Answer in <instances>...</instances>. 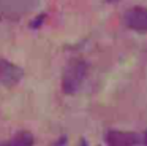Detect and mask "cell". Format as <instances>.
Segmentation results:
<instances>
[{"mask_svg": "<svg viewBox=\"0 0 147 146\" xmlns=\"http://www.w3.org/2000/svg\"><path fill=\"white\" fill-rule=\"evenodd\" d=\"M40 5V0H0V11L11 21H19L22 16Z\"/></svg>", "mask_w": 147, "mask_h": 146, "instance_id": "obj_2", "label": "cell"}, {"mask_svg": "<svg viewBox=\"0 0 147 146\" xmlns=\"http://www.w3.org/2000/svg\"><path fill=\"white\" fill-rule=\"evenodd\" d=\"M45 19H46V14H41V16H38V18H36V21H33L30 25H32L33 29H36L40 24H43V22H45Z\"/></svg>", "mask_w": 147, "mask_h": 146, "instance_id": "obj_7", "label": "cell"}, {"mask_svg": "<svg viewBox=\"0 0 147 146\" xmlns=\"http://www.w3.org/2000/svg\"><path fill=\"white\" fill-rule=\"evenodd\" d=\"M108 2H109V3H117L119 0H108Z\"/></svg>", "mask_w": 147, "mask_h": 146, "instance_id": "obj_10", "label": "cell"}, {"mask_svg": "<svg viewBox=\"0 0 147 146\" xmlns=\"http://www.w3.org/2000/svg\"><path fill=\"white\" fill-rule=\"evenodd\" d=\"M141 141L144 143V146H147V130L142 133V138H141Z\"/></svg>", "mask_w": 147, "mask_h": 146, "instance_id": "obj_8", "label": "cell"}, {"mask_svg": "<svg viewBox=\"0 0 147 146\" xmlns=\"http://www.w3.org/2000/svg\"><path fill=\"white\" fill-rule=\"evenodd\" d=\"M89 73V65L82 59H71L65 65L62 75V91L67 95H74L82 87Z\"/></svg>", "mask_w": 147, "mask_h": 146, "instance_id": "obj_1", "label": "cell"}, {"mask_svg": "<svg viewBox=\"0 0 147 146\" xmlns=\"http://www.w3.org/2000/svg\"><path fill=\"white\" fill-rule=\"evenodd\" d=\"M33 143H35V138H33L32 132L21 130L5 143H0V146H33Z\"/></svg>", "mask_w": 147, "mask_h": 146, "instance_id": "obj_6", "label": "cell"}, {"mask_svg": "<svg viewBox=\"0 0 147 146\" xmlns=\"http://www.w3.org/2000/svg\"><path fill=\"white\" fill-rule=\"evenodd\" d=\"M0 19H2V18H0Z\"/></svg>", "mask_w": 147, "mask_h": 146, "instance_id": "obj_11", "label": "cell"}, {"mask_svg": "<svg viewBox=\"0 0 147 146\" xmlns=\"http://www.w3.org/2000/svg\"><path fill=\"white\" fill-rule=\"evenodd\" d=\"M81 146H87V143H86V140H81Z\"/></svg>", "mask_w": 147, "mask_h": 146, "instance_id": "obj_9", "label": "cell"}, {"mask_svg": "<svg viewBox=\"0 0 147 146\" xmlns=\"http://www.w3.org/2000/svg\"><path fill=\"white\" fill-rule=\"evenodd\" d=\"M125 27L134 32H147V8L144 6H133L127 10L122 16Z\"/></svg>", "mask_w": 147, "mask_h": 146, "instance_id": "obj_3", "label": "cell"}, {"mask_svg": "<svg viewBox=\"0 0 147 146\" xmlns=\"http://www.w3.org/2000/svg\"><path fill=\"white\" fill-rule=\"evenodd\" d=\"M141 141L136 132L127 130H109L106 133V146H136Z\"/></svg>", "mask_w": 147, "mask_h": 146, "instance_id": "obj_5", "label": "cell"}, {"mask_svg": "<svg viewBox=\"0 0 147 146\" xmlns=\"http://www.w3.org/2000/svg\"><path fill=\"white\" fill-rule=\"evenodd\" d=\"M24 76V70L19 65L10 62L7 59H0V83L7 87H13L21 83Z\"/></svg>", "mask_w": 147, "mask_h": 146, "instance_id": "obj_4", "label": "cell"}]
</instances>
